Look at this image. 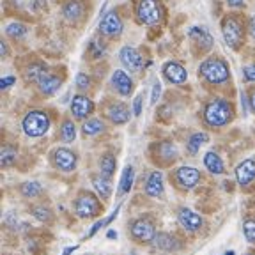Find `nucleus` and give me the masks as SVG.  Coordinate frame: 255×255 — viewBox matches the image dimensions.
I'll list each match as a JSON object with an SVG mask.
<instances>
[{
	"mask_svg": "<svg viewBox=\"0 0 255 255\" xmlns=\"http://www.w3.org/2000/svg\"><path fill=\"white\" fill-rule=\"evenodd\" d=\"M199 73L202 75V78H206L209 84H223L229 80V66L223 62L222 59H216V57H211V59H206L202 64H200Z\"/></svg>",
	"mask_w": 255,
	"mask_h": 255,
	"instance_id": "f03ea898",
	"label": "nucleus"
},
{
	"mask_svg": "<svg viewBox=\"0 0 255 255\" xmlns=\"http://www.w3.org/2000/svg\"><path fill=\"white\" fill-rule=\"evenodd\" d=\"M23 131L27 136H32V138H37V136H43L44 133L48 131V128H50V117L41 110H34V112H28L27 116H25L23 123Z\"/></svg>",
	"mask_w": 255,
	"mask_h": 255,
	"instance_id": "7ed1b4c3",
	"label": "nucleus"
},
{
	"mask_svg": "<svg viewBox=\"0 0 255 255\" xmlns=\"http://www.w3.org/2000/svg\"><path fill=\"white\" fill-rule=\"evenodd\" d=\"M76 87L82 89V91L91 87V76L85 75V73H78V75H76Z\"/></svg>",
	"mask_w": 255,
	"mask_h": 255,
	"instance_id": "e433bc0d",
	"label": "nucleus"
},
{
	"mask_svg": "<svg viewBox=\"0 0 255 255\" xmlns=\"http://www.w3.org/2000/svg\"><path fill=\"white\" fill-rule=\"evenodd\" d=\"M142 114V96H136L135 100H133V116L138 117Z\"/></svg>",
	"mask_w": 255,
	"mask_h": 255,
	"instance_id": "a19ab883",
	"label": "nucleus"
},
{
	"mask_svg": "<svg viewBox=\"0 0 255 255\" xmlns=\"http://www.w3.org/2000/svg\"><path fill=\"white\" fill-rule=\"evenodd\" d=\"M159 96H161V84H159L158 80H156L154 84H152V92H151V105H156V103H158Z\"/></svg>",
	"mask_w": 255,
	"mask_h": 255,
	"instance_id": "58836bf2",
	"label": "nucleus"
},
{
	"mask_svg": "<svg viewBox=\"0 0 255 255\" xmlns=\"http://www.w3.org/2000/svg\"><path fill=\"white\" fill-rule=\"evenodd\" d=\"M75 250H76V247H69V248H66V250H64V254H62V255H71Z\"/></svg>",
	"mask_w": 255,
	"mask_h": 255,
	"instance_id": "de8ad7c7",
	"label": "nucleus"
},
{
	"mask_svg": "<svg viewBox=\"0 0 255 255\" xmlns=\"http://www.w3.org/2000/svg\"><path fill=\"white\" fill-rule=\"evenodd\" d=\"M207 138H209V136H207L206 133H195V135H191L190 140H188V151H190L191 154L199 152L200 145H202V143H206Z\"/></svg>",
	"mask_w": 255,
	"mask_h": 255,
	"instance_id": "a878e982",
	"label": "nucleus"
},
{
	"mask_svg": "<svg viewBox=\"0 0 255 255\" xmlns=\"http://www.w3.org/2000/svg\"><path fill=\"white\" fill-rule=\"evenodd\" d=\"M119 211H121V206H117V207H116V211L112 213V215L108 216V218L100 220V222H98V223H94V227H92V229H91V232H89V234H87L89 238H92V236H94L96 232L100 231L101 227H105V225H108V223H110V222H114V220L117 218V215H119Z\"/></svg>",
	"mask_w": 255,
	"mask_h": 255,
	"instance_id": "72a5a7b5",
	"label": "nucleus"
},
{
	"mask_svg": "<svg viewBox=\"0 0 255 255\" xmlns=\"http://www.w3.org/2000/svg\"><path fill=\"white\" fill-rule=\"evenodd\" d=\"M16 82L14 76H5V78H2V82H0V89H7L11 87L12 84Z\"/></svg>",
	"mask_w": 255,
	"mask_h": 255,
	"instance_id": "79ce46f5",
	"label": "nucleus"
},
{
	"mask_svg": "<svg viewBox=\"0 0 255 255\" xmlns=\"http://www.w3.org/2000/svg\"><path fill=\"white\" fill-rule=\"evenodd\" d=\"M131 234L138 241H152L156 236L154 225L147 220H136L131 225Z\"/></svg>",
	"mask_w": 255,
	"mask_h": 255,
	"instance_id": "f8f14e48",
	"label": "nucleus"
},
{
	"mask_svg": "<svg viewBox=\"0 0 255 255\" xmlns=\"http://www.w3.org/2000/svg\"><path fill=\"white\" fill-rule=\"evenodd\" d=\"M119 59L129 71H138V69H142V66H143L142 55H140L138 50L133 46H124L119 53Z\"/></svg>",
	"mask_w": 255,
	"mask_h": 255,
	"instance_id": "6e6552de",
	"label": "nucleus"
},
{
	"mask_svg": "<svg viewBox=\"0 0 255 255\" xmlns=\"http://www.w3.org/2000/svg\"><path fill=\"white\" fill-rule=\"evenodd\" d=\"M245 238L248 239V241H252V243H255V222L254 220H248V222H245Z\"/></svg>",
	"mask_w": 255,
	"mask_h": 255,
	"instance_id": "f704fd0d",
	"label": "nucleus"
},
{
	"mask_svg": "<svg viewBox=\"0 0 255 255\" xmlns=\"http://www.w3.org/2000/svg\"><path fill=\"white\" fill-rule=\"evenodd\" d=\"M82 14H84V7H82V4L76 2V0H69L68 4L64 5V18L68 21L80 20Z\"/></svg>",
	"mask_w": 255,
	"mask_h": 255,
	"instance_id": "5701e85b",
	"label": "nucleus"
},
{
	"mask_svg": "<svg viewBox=\"0 0 255 255\" xmlns=\"http://www.w3.org/2000/svg\"><path fill=\"white\" fill-rule=\"evenodd\" d=\"M234 112L229 101L225 100H213L206 105V110H204V119L209 126H225L229 121L232 119Z\"/></svg>",
	"mask_w": 255,
	"mask_h": 255,
	"instance_id": "f257e3e1",
	"label": "nucleus"
},
{
	"mask_svg": "<svg viewBox=\"0 0 255 255\" xmlns=\"http://www.w3.org/2000/svg\"><path fill=\"white\" fill-rule=\"evenodd\" d=\"M236 179L241 186H247L255 179V159H245L236 167Z\"/></svg>",
	"mask_w": 255,
	"mask_h": 255,
	"instance_id": "ddd939ff",
	"label": "nucleus"
},
{
	"mask_svg": "<svg viewBox=\"0 0 255 255\" xmlns=\"http://www.w3.org/2000/svg\"><path fill=\"white\" fill-rule=\"evenodd\" d=\"M243 75H245V80H248V82H255V64L243 68Z\"/></svg>",
	"mask_w": 255,
	"mask_h": 255,
	"instance_id": "ea45409f",
	"label": "nucleus"
},
{
	"mask_svg": "<svg viewBox=\"0 0 255 255\" xmlns=\"http://www.w3.org/2000/svg\"><path fill=\"white\" fill-rule=\"evenodd\" d=\"M152 241H154L156 247L161 248V250L170 252V250H175V248H177V243H175V239L172 238V236H168V234H156Z\"/></svg>",
	"mask_w": 255,
	"mask_h": 255,
	"instance_id": "b1692460",
	"label": "nucleus"
},
{
	"mask_svg": "<svg viewBox=\"0 0 255 255\" xmlns=\"http://www.w3.org/2000/svg\"><path fill=\"white\" fill-rule=\"evenodd\" d=\"M5 34H7L9 37H14V39H21V37H25V34H27V27H25L23 23L12 21V23H9L7 27H5Z\"/></svg>",
	"mask_w": 255,
	"mask_h": 255,
	"instance_id": "bb28decb",
	"label": "nucleus"
},
{
	"mask_svg": "<svg viewBox=\"0 0 255 255\" xmlns=\"http://www.w3.org/2000/svg\"><path fill=\"white\" fill-rule=\"evenodd\" d=\"M188 36H190V39L193 41L197 46L202 48V50H209V48L213 46V43H215L211 34L204 27H191L190 32H188Z\"/></svg>",
	"mask_w": 255,
	"mask_h": 255,
	"instance_id": "a211bd4d",
	"label": "nucleus"
},
{
	"mask_svg": "<svg viewBox=\"0 0 255 255\" xmlns=\"http://www.w3.org/2000/svg\"><path fill=\"white\" fill-rule=\"evenodd\" d=\"M105 52H107V50H105V44L103 43H100L98 39L92 41L91 53H92V57H94V59H100V57H103Z\"/></svg>",
	"mask_w": 255,
	"mask_h": 255,
	"instance_id": "c9c22d12",
	"label": "nucleus"
},
{
	"mask_svg": "<svg viewBox=\"0 0 255 255\" xmlns=\"http://www.w3.org/2000/svg\"><path fill=\"white\" fill-rule=\"evenodd\" d=\"M5 46H7L5 43H0V55H2V57L7 55V48H5Z\"/></svg>",
	"mask_w": 255,
	"mask_h": 255,
	"instance_id": "49530a36",
	"label": "nucleus"
},
{
	"mask_svg": "<svg viewBox=\"0 0 255 255\" xmlns=\"http://www.w3.org/2000/svg\"><path fill=\"white\" fill-rule=\"evenodd\" d=\"M60 85H62V78L53 75V73H48V71L37 80V87H39V91L46 96L55 94V92L59 91Z\"/></svg>",
	"mask_w": 255,
	"mask_h": 255,
	"instance_id": "dca6fc26",
	"label": "nucleus"
},
{
	"mask_svg": "<svg viewBox=\"0 0 255 255\" xmlns=\"http://www.w3.org/2000/svg\"><path fill=\"white\" fill-rule=\"evenodd\" d=\"M112 85L116 87V91L119 92L121 96H129L133 91V82L129 78L126 71L123 69H116L114 75H112Z\"/></svg>",
	"mask_w": 255,
	"mask_h": 255,
	"instance_id": "4468645a",
	"label": "nucleus"
},
{
	"mask_svg": "<svg viewBox=\"0 0 255 255\" xmlns=\"http://www.w3.org/2000/svg\"><path fill=\"white\" fill-rule=\"evenodd\" d=\"M60 135H62L64 142H73V140L76 138V128H75V124H73L71 121H66V123L62 124V131H60Z\"/></svg>",
	"mask_w": 255,
	"mask_h": 255,
	"instance_id": "7c9ffc66",
	"label": "nucleus"
},
{
	"mask_svg": "<svg viewBox=\"0 0 255 255\" xmlns=\"http://www.w3.org/2000/svg\"><path fill=\"white\" fill-rule=\"evenodd\" d=\"M107 116L110 117L112 123L116 124H124L128 119H129V110L124 103H114L112 107H108Z\"/></svg>",
	"mask_w": 255,
	"mask_h": 255,
	"instance_id": "aec40b11",
	"label": "nucleus"
},
{
	"mask_svg": "<svg viewBox=\"0 0 255 255\" xmlns=\"http://www.w3.org/2000/svg\"><path fill=\"white\" fill-rule=\"evenodd\" d=\"M53 161H55V165L62 172H71V170H75V167H76L75 152H71L66 147H60L53 152Z\"/></svg>",
	"mask_w": 255,
	"mask_h": 255,
	"instance_id": "9b49d317",
	"label": "nucleus"
},
{
	"mask_svg": "<svg viewBox=\"0 0 255 255\" xmlns=\"http://www.w3.org/2000/svg\"><path fill=\"white\" fill-rule=\"evenodd\" d=\"M100 167H101V174L110 177L114 174V170H116V158L112 154H105L100 161Z\"/></svg>",
	"mask_w": 255,
	"mask_h": 255,
	"instance_id": "cd10ccee",
	"label": "nucleus"
},
{
	"mask_svg": "<svg viewBox=\"0 0 255 255\" xmlns=\"http://www.w3.org/2000/svg\"><path fill=\"white\" fill-rule=\"evenodd\" d=\"M34 216L41 222H50V211H48L46 207H36L34 209Z\"/></svg>",
	"mask_w": 255,
	"mask_h": 255,
	"instance_id": "4c0bfd02",
	"label": "nucleus"
},
{
	"mask_svg": "<svg viewBox=\"0 0 255 255\" xmlns=\"http://www.w3.org/2000/svg\"><path fill=\"white\" fill-rule=\"evenodd\" d=\"M136 18L143 25H156L163 18V9L158 0H140L136 4Z\"/></svg>",
	"mask_w": 255,
	"mask_h": 255,
	"instance_id": "20e7f679",
	"label": "nucleus"
},
{
	"mask_svg": "<svg viewBox=\"0 0 255 255\" xmlns=\"http://www.w3.org/2000/svg\"><path fill=\"white\" fill-rule=\"evenodd\" d=\"M241 105H243V112H245V116L248 114V103H247V96L241 94Z\"/></svg>",
	"mask_w": 255,
	"mask_h": 255,
	"instance_id": "37998d69",
	"label": "nucleus"
},
{
	"mask_svg": "<svg viewBox=\"0 0 255 255\" xmlns=\"http://www.w3.org/2000/svg\"><path fill=\"white\" fill-rule=\"evenodd\" d=\"M229 5H232V7H239V5H243V0H227Z\"/></svg>",
	"mask_w": 255,
	"mask_h": 255,
	"instance_id": "c03bdc74",
	"label": "nucleus"
},
{
	"mask_svg": "<svg viewBox=\"0 0 255 255\" xmlns=\"http://www.w3.org/2000/svg\"><path fill=\"white\" fill-rule=\"evenodd\" d=\"M250 32H252V36H254V39H255V16H252V20H250Z\"/></svg>",
	"mask_w": 255,
	"mask_h": 255,
	"instance_id": "a18cd8bd",
	"label": "nucleus"
},
{
	"mask_svg": "<svg viewBox=\"0 0 255 255\" xmlns=\"http://www.w3.org/2000/svg\"><path fill=\"white\" fill-rule=\"evenodd\" d=\"M16 159V149L11 145H4L2 147V156H0V161H2V167H9Z\"/></svg>",
	"mask_w": 255,
	"mask_h": 255,
	"instance_id": "473e14b6",
	"label": "nucleus"
},
{
	"mask_svg": "<svg viewBox=\"0 0 255 255\" xmlns=\"http://www.w3.org/2000/svg\"><path fill=\"white\" fill-rule=\"evenodd\" d=\"M108 238H117V234L114 231H110V232H108Z\"/></svg>",
	"mask_w": 255,
	"mask_h": 255,
	"instance_id": "8fccbe9b",
	"label": "nucleus"
},
{
	"mask_svg": "<svg viewBox=\"0 0 255 255\" xmlns=\"http://www.w3.org/2000/svg\"><path fill=\"white\" fill-rule=\"evenodd\" d=\"M100 32L107 37H119L123 32V20L116 11H108L100 21Z\"/></svg>",
	"mask_w": 255,
	"mask_h": 255,
	"instance_id": "0eeeda50",
	"label": "nucleus"
},
{
	"mask_svg": "<svg viewBox=\"0 0 255 255\" xmlns=\"http://www.w3.org/2000/svg\"><path fill=\"white\" fill-rule=\"evenodd\" d=\"M94 112V103L89 100L87 96H75L71 101V114L76 117V119H85L87 116H91Z\"/></svg>",
	"mask_w": 255,
	"mask_h": 255,
	"instance_id": "1a4fd4ad",
	"label": "nucleus"
},
{
	"mask_svg": "<svg viewBox=\"0 0 255 255\" xmlns=\"http://www.w3.org/2000/svg\"><path fill=\"white\" fill-rule=\"evenodd\" d=\"M163 75L165 78L170 82V84H175V85H181L184 84L188 80V71L181 66L179 62H167L163 66Z\"/></svg>",
	"mask_w": 255,
	"mask_h": 255,
	"instance_id": "9d476101",
	"label": "nucleus"
},
{
	"mask_svg": "<svg viewBox=\"0 0 255 255\" xmlns=\"http://www.w3.org/2000/svg\"><path fill=\"white\" fill-rule=\"evenodd\" d=\"M204 165H206V168L211 172V174H223V172H225L222 158L213 151L207 152V154L204 156Z\"/></svg>",
	"mask_w": 255,
	"mask_h": 255,
	"instance_id": "4be33fe9",
	"label": "nucleus"
},
{
	"mask_svg": "<svg viewBox=\"0 0 255 255\" xmlns=\"http://www.w3.org/2000/svg\"><path fill=\"white\" fill-rule=\"evenodd\" d=\"M105 129V124L103 121L100 119H89L87 123L84 124V133L85 135H98V133H101Z\"/></svg>",
	"mask_w": 255,
	"mask_h": 255,
	"instance_id": "c85d7f7f",
	"label": "nucleus"
},
{
	"mask_svg": "<svg viewBox=\"0 0 255 255\" xmlns=\"http://www.w3.org/2000/svg\"><path fill=\"white\" fill-rule=\"evenodd\" d=\"M75 211L80 218H92L100 211V202H98V199L92 193H82L76 199Z\"/></svg>",
	"mask_w": 255,
	"mask_h": 255,
	"instance_id": "423d86ee",
	"label": "nucleus"
},
{
	"mask_svg": "<svg viewBox=\"0 0 255 255\" xmlns=\"http://www.w3.org/2000/svg\"><path fill=\"white\" fill-rule=\"evenodd\" d=\"M92 184H94L96 191H98V195H100L101 199L107 200L108 197L112 195V184H110V181H108L107 175H103V174L94 175V177H92Z\"/></svg>",
	"mask_w": 255,
	"mask_h": 255,
	"instance_id": "412c9836",
	"label": "nucleus"
},
{
	"mask_svg": "<svg viewBox=\"0 0 255 255\" xmlns=\"http://www.w3.org/2000/svg\"><path fill=\"white\" fill-rule=\"evenodd\" d=\"M21 193H23L25 197H36L41 193V184L36 183V181H28V183H23L21 184Z\"/></svg>",
	"mask_w": 255,
	"mask_h": 255,
	"instance_id": "2f4dec72",
	"label": "nucleus"
},
{
	"mask_svg": "<svg viewBox=\"0 0 255 255\" xmlns=\"http://www.w3.org/2000/svg\"><path fill=\"white\" fill-rule=\"evenodd\" d=\"M145 193L149 197H159L163 193V174L161 172H152L145 183Z\"/></svg>",
	"mask_w": 255,
	"mask_h": 255,
	"instance_id": "6ab92c4d",
	"label": "nucleus"
},
{
	"mask_svg": "<svg viewBox=\"0 0 255 255\" xmlns=\"http://www.w3.org/2000/svg\"><path fill=\"white\" fill-rule=\"evenodd\" d=\"M177 218H179V223L183 225L186 231L190 232H195L199 231L200 227H202V218H200L197 213H193L191 209H186V207H183L179 211V215H177Z\"/></svg>",
	"mask_w": 255,
	"mask_h": 255,
	"instance_id": "f3484780",
	"label": "nucleus"
},
{
	"mask_svg": "<svg viewBox=\"0 0 255 255\" xmlns=\"http://www.w3.org/2000/svg\"><path fill=\"white\" fill-rule=\"evenodd\" d=\"M225 255H236V254H234V252L231 250V252H227V254H225Z\"/></svg>",
	"mask_w": 255,
	"mask_h": 255,
	"instance_id": "3c124183",
	"label": "nucleus"
},
{
	"mask_svg": "<svg viewBox=\"0 0 255 255\" xmlns=\"http://www.w3.org/2000/svg\"><path fill=\"white\" fill-rule=\"evenodd\" d=\"M250 105H252V110L255 112V92L252 94V100H250Z\"/></svg>",
	"mask_w": 255,
	"mask_h": 255,
	"instance_id": "09e8293b",
	"label": "nucleus"
},
{
	"mask_svg": "<svg viewBox=\"0 0 255 255\" xmlns=\"http://www.w3.org/2000/svg\"><path fill=\"white\" fill-rule=\"evenodd\" d=\"M222 34L223 39L232 50H238L241 46V41H243V27L236 20V16H227L222 23Z\"/></svg>",
	"mask_w": 255,
	"mask_h": 255,
	"instance_id": "39448f33",
	"label": "nucleus"
},
{
	"mask_svg": "<svg viewBox=\"0 0 255 255\" xmlns=\"http://www.w3.org/2000/svg\"><path fill=\"white\" fill-rule=\"evenodd\" d=\"M175 177H177V183H179L181 186L190 190V188L199 184L200 172L193 167H181L179 170H177V174H175Z\"/></svg>",
	"mask_w": 255,
	"mask_h": 255,
	"instance_id": "2eb2a0df",
	"label": "nucleus"
},
{
	"mask_svg": "<svg viewBox=\"0 0 255 255\" xmlns=\"http://www.w3.org/2000/svg\"><path fill=\"white\" fill-rule=\"evenodd\" d=\"M44 73H46V66L41 62H34V64H30V68L27 69V78L30 80V82H37Z\"/></svg>",
	"mask_w": 255,
	"mask_h": 255,
	"instance_id": "c756f323",
	"label": "nucleus"
},
{
	"mask_svg": "<svg viewBox=\"0 0 255 255\" xmlns=\"http://www.w3.org/2000/svg\"><path fill=\"white\" fill-rule=\"evenodd\" d=\"M133 177H135V170H133V167H126V168H124L123 177H121V186H119L121 193H128V191L131 190Z\"/></svg>",
	"mask_w": 255,
	"mask_h": 255,
	"instance_id": "393cba45",
	"label": "nucleus"
}]
</instances>
